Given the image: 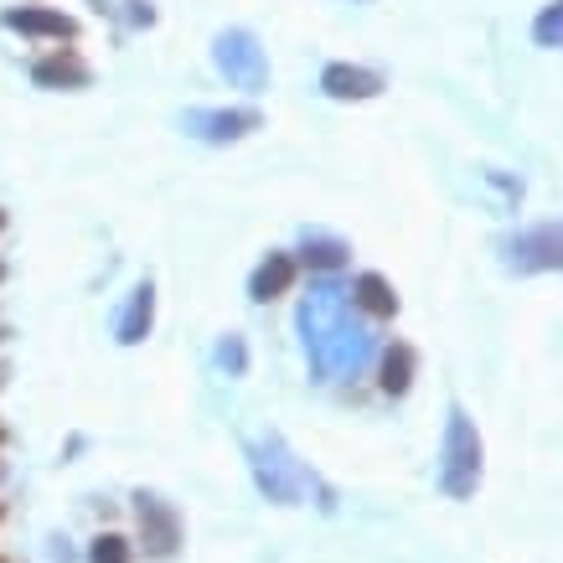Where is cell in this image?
Listing matches in <instances>:
<instances>
[{
  "instance_id": "1",
  "label": "cell",
  "mask_w": 563,
  "mask_h": 563,
  "mask_svg": "<svg viewBox=\"0 0 563 563\" xmlns=\"http://www.w3.org/2000/svg\"><path fill=\"white\" fill-rule=\"evenodd\" d=\"M295 321H300V336H306V357H310L316 383L357 377L373 362V331L357 321L352 290H342V285H331V279L310 285Z\"/></svg>"
},
{
  "instance_id": "2",
  "label": "cell",
  "mask_w": 563,
  "mask_h": 563,
  "mask_svg": "<svg viewBox=\"0 0 563 563\" xmlns=\"http://www.w3.org/2000/svg\"><path fill=\"white\" fill-rule=\"evenodd\" d=\"M249 471H254V486L269 496L274 507H300L310 496H321V507H331V492H325L321 481H316V471L285 444L279 429L249 440Z\"/></svg>"
},
{
  "instance_id": "3",
  "label": "cell",
  "mask_w": 563,
  "mask_h": 563,
  "mask_svg": "<svg viewBox=\"0 0 563 563\" xmlns=\"http://www.w3.org/2000/svg\"><path fill=\"white\" fill-rule=\"evenodd\" d=\"M481 476H486V444H481L476 419L450 404L444 413V440H440V492L450 501H471L481 492Z\"/></svg>"
},
{
  "instance_id": "4",
  "label": "cell",
  "mask_w": 563,
  "mask_h": 563,
  "mask_svg": "<svg viewBox=\"0 0 563 563\" xmlns=\"http://www.w3.org/2000/svg\"><path fill=\"white\" fill-rule=\"evenodd\" d=\"M212 63L233 88H249V93L269 88V57L258 47V36L243 32V26H233V32H222L212 42Z\"/></svg>"
},
{
  "instance_id": "5",
  "label": "cell",
  "mask_w": 563,
  "mask_h": 563,
  "mask_svg": "<svg viewBox=\"0 0 563 563\" xmlns=\"http://www.w3.org/2000/svg\"><path fill=\"white\" fill-rule=\"evenodd\" d=\"M135 522H140L145 559H176L181 553V512H176L166 496L135 492Z\"/></svg>"
},
{
  "instance_id": "6",
  "label": "cell",
  "mask_w": 563,
  "mask_h": 563,
  "mask_svg": "<svg viewBox=\"0 0 563 563\" xmlns=\"http://www.w3.org/2000/svg\"><path fill=\"white\" fill-rule=\"evenodd\" d=\"M501 254L512 264L517 274H538V269H563V233L553 222H538L528 233H517V239L501 243Z\"/></svg>"
},
{
  "instance_id": "7",
  "label": "cell",
  "mask_w": 563,
  "mask_h": 563,
  "mask_svg": "<svg viewBox=\"0 0 563 563\" xmlns=\"http://www.w3.org/2000/svg\"><path fill=\"white\" fill-rule=\"evenodd\" d=\"M187 135L207 140V145H233V140H249L264 124L258 109H187Z\"/></svg>"
},
{
  "instance_id": "8",
  "label": "cell",
  "mask_w": 563,
  "mask_h": 563,
  "mask_svg": "<svg viewBox=\"0 0 563 563\" xmlns=\"http://www.w3.org/2000/svg\"><path fill=\"white\" fill-rule=\"evenodd\" d=\"M383 73L377 68H362V63H325L321 73V93L336 103H367L383 93Z\"/></svg>"
},
{
  "instance_id": "9",
  "label": "cell",
  "mask_w": 563,
  "mask_h": 563,
  "mask_svg": "<svg viewBox=\"0 0 563 563\" xmlns=\"http://www.w3.org/2000/svg\"><path fill=\"white\" fill-rule=\"evenodd\" d=\"M0 26H5V32H21V36H47V42H73V36H78V21L63 16V11H42V5L5 11Z\"/></svg>"
},
{
  "instance_id": "10",
  "label": "cell",
  "mask_w": 563,
  "mask_h": 563,
  "mask_svg": "<svg viewBox=\"0 0 563 563\" xmlns=\"http://www.w3.org/2000/svg\"><path fill=\"white\" fill-rule=\"evenodd\" d=\"M32 84L36 88H88L93 84V68L73 47H57L52 57H42L32 68Z\"/></svg>"
},
{
  "instance_id": "11",
  "label": "cell",
  "mask_w": 563,
  "mask_h": 563,
  "mask_svg": "<svg viewBox=\"0 0 563 563\" xmlns=\"http://www.w3.org/2000/svg\"><path fill=\"white\" fill-rule=\"evenodd\" d=\"M295 274H300L295 254H285V249H274V254L254 269V279H249V295H254L258 306H269V300H279V295H290Z\"/></svg>"
},
{
  "instance_id": "12",
  "label": "cell",
  "mask_w": 563,
  "mask_h": 563,
  "mask_svg": "<svg viewBox=\"0 0 563 563\" xmlns=\"http://www.w3.org/2000/svg\"><path fill=\"white\" fill-rule=\"evenodd\" d=\"M151 325H155V285L145 279V285H135V295H130V306H124L114 336H120V346H140L151 336Z\"/></svg>"
},
{
  "instance_id": "13",
  "label": "cell",
  "mask_w": 563,
  "mask_h": 563,
  "mask_svg": "<svg viewBox=\"0 0 563 563\" xmlns=\"http://www.w3.org/2000/svg\"><path fill=\"white\" fill-rule=\"evenodd\" d=\"M352 306L377 316V321H393V316H398V295H393V285L383 274H357V279H352Z\"/></svg>"
},
{
  "instance_id": "14",
  "label": "cell",
  "mask_w": 563,
  "mask_h": 563,
  "mask_svg": "<svg viewBox=\"0 0 563 563\" xmlns=\"http://www.w3.org/2000/svg\"><path fill=\"white\" fill-rule=\"evenodd\" d=\"M377 388L388 393V398H404L413 388V346L409 342H393L383 352V377H377Z\"/></svg>"
},
{
  "instance_id": "15",
  "label": "cell",
  "mask_w": 563,
  "mask_h": 563,
  "mask_svg": "<svg viewBox=\"0 0 563 563\" xmlns=\"http://www.w3.org/2000/svg\"><path fill=\"white\" fill-rule=\"evenodd\" d=\"M346 258H352V249H346L342 239H331V233H306V243H300V258H295V264H310V269L331 274V269H342Z\"/></svg>"
},
{
  "instance_id": "16",
  "label": "cell",
  "mask_w": 563,
  "mask_h": 563,
  "mask_svg": "<svg viewBox=\"0 0 563 563\" xmlns=\"http://www.w3.org/2000/svg\"><path fill=\"white\" fill-rule=\"evenodd\" d=\"M532 42H538V47L563 52V0H553V5L538 11V21H532Z\"/></svg>"
},
{
  "instance_id": "17",
  "label": "cell",
  "mask_w": 563,
  "mask_h": 563,
  "mask_svg": "<svg viewBox=\"0 0 563 563\" xmlns=\"http://www.w3.org/2000/svg\"><path fill=\"white\" fill-rule=\"evenodd\" d=\"M88 563H130V543H124L120 532H103L99 543L88 548Z\"/></svg>"
},
{
  "instance_id": "18",
  "label": "cell",
  "mask_w": 563,
  "mask_h": 563,
  "mask_svg": "<svg viewBox=\"0 0 563 563\" xmlns=\"http://www.w3.org/2000/svg\"><path fill=\"white\" fill-rule=\"evenodd\" d=\"M218 362L228 377H243L249 373V346H243V336H228V342L218 346Z\"/></svg>"
},
{
  "instance_id": "19",
  "label": "cell",
  "mask_w": 563,
  "mask_h": 563,
  "mask_svg": "<svg viewBox=\"0 0 563 563\" xmlns=\"http://www.w3.org/2000/svg\"><path fill=\"white\" fill-rule=\"evenodd\" d=\"M130 21H140V26H151V21H155L151 0H130Z\"/></svg>"
},
{
  "instance_id": "20",
  "label": "cell",
  "mask_w": 563,
  "mask_h": 563,
  "mask_svg": "<svg viewBox=\"0 0 563 563\" xmlns=\"http://www.w3.org/2000/svg\"><path fill=\"white\" fill-rule=\"evenodd\" d=\"M5 377H11V367H5V362H0V388H5Z\"/></svg>"
},
{
  "instance_id": "21",
  "label": "cell",
  "mask_w": 563,
  "mask_h": 563,
  "mask_svg": "<svg viewBox=\"0 0 563 563\" xmlns=\"http://www.w3.org/2000/svg\"><path fill=\"white\" fill-rule=\"evenodd\" d=\"M0 233H5V212H0Z\"/></svg>"
},
{
  "instance_id": "22",
  "label": "cell",
  "mask_w": 563,
  "mask_h": 563,
  "mask_svg": "<svg viewBox=\"0 0 563 563\" xmlns=\"http://www.w3.org/2000/svg\"><path fill=\"white\" fill-rule=\"evenodd\" d=\"M0 481H5V461H0Z\"/></svg>"
},
{
  "instance_id": "23",
  "label": "cell",
  "mask_w": 563,
  "mask_h": 563,
  "mask_svg": "<svg viewBox=\"0 0 563 563\" xmlns=\"http://www.w3.org/2000/svg\"><path fill=\"white\" fill-rule=\"evenodd\" d=\"M5 336H11V331H0V342H5Z\"/></svg>"
},
{
  "instance_id": "24",
  "label": "cell",
  "mask_w": 563,
  "mask_h": 563,
  "mask_svg": "<svg viewBox=\"0 0 563 563\" xmlns=\"http://www.w3.org/2000/svg\"><path fill=\"white\" fill-rule=\"evenodd\" d=\"M0 444H5V429H0Z\"/></svg>"
},
{
  "instance_id": "25",
  "label": "cell",
  "mask_w": 563,
  "mask_h": 563,
  "mask_svg": "<svg viewBox=\"0 0 563 563\" xmlns=\"http://www.w3.org/2000/svg\"><path fill=\"white\" fill-rule=\"evenodd\" d=\"M0 279H5V269H0Z\"/></svg>"
},
{
  "instance_id": "26",
  "label": "cell",
  "mask_w": 563,
  "mask_h": 563,
  "mask_svg": "<svg viewBox=\"0 0 563 563\" xmlns=\"http://www.w3.org/2000/svg\"><path fill=\"white\" fill-rule=\"evenodd\" d=\"M0 563H5V559H0Z\"/></svg>"
}]
</instances>
